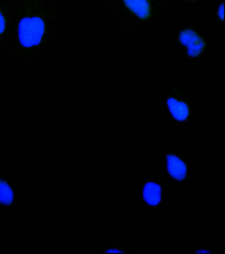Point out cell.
I'll list each match as a JSON object with an SVG mask.
<instances>
[{
    "mask_svg": "<svg viewBox=\"0 0 225 254\" xmlns=\"http://www.w3.org/2000/svg\"><path fill=\"white\" fill-rule=\"evenodd\" d=\"M161 173L168 183L181 186L194 182L195 165L185 150L177 148L164 149L159 154Z\"/></svg>",
    "mask_w": 225,
    "mask_h": 254,
    "instance_id": "obj_1",
    "label": "cell"
},
{
    "mask_svg": "<svg viewBox=\"0 0 225 254\" xmlns=\"http://www.w3.org/2000/svg\"><path fill=\"white\" fill-rule=\"evenodd\" d=\"M136 205L159 206L165 205L171 199V192L165 184L163 176L154 173L145 174L136 188Z\"/></svg>",
    "mask_w": 225,
    "mask_h": 254,
    "instance_id": "obj_2",
    "label": "cell"
},
{
    "mask_svg": "<svg viewBox=\"0 0 225 254\" xmlns=\"http://www.w3.org/2000/svg\"><path fill=\"white\" fill-rule=\"evenodd\" d=\"M45 31L44 21L41 17H25L19 24V41L23 47L29 48L40 44Z\"/></svg>",
    "mask_w": 225,
    "mask_h": 254,
    "instance_id": "obj_3",
    "label": "cell"
},
{
    "mask_svg": "<svg viewBox=\"0 0 225 254\" xmlns=\"http://www.w3.org/2000/svg\"><path fill=\"white\" fill-rule=\"evenodd\" d=\"M179 39L180 43L187 48V53L191 57H197L204 49L205 42L192 30L187 29L181 32Z\"/></svg>",
    "mask_w": 225,
    "mask_h": 254,
    "instance_id": "obj_4",
    "label": "cell"
},
{
    "mask_svg": "<svg viewBox=\"0 0 225 254\" xmlns=\"http://www.w3.org/2000/svg\"><path fill=\"white\" fill-rule=\"evenodd\" d=\"M167 105L172 117L179 123L187 122L190 117V108L184 101L170 97L167 99Z\"/></svg>",
    "mask_w": 225,
    "mask_h": 254,
    "instance_id": "obj_5",
    "label": "cell"
},
{
    "mask_svg": "<svg viewBox=\"0 0 225 254\" xmlns=\"http://www.w3.org/2000/svg\"><path fill=\"white\" fill-rule=\"evenodd\" d=\"M126 7L142 19L151 15V6L149 0H124Z\"/></svg>",
    "mask_w": 225,
    "mask_h": 254,
    "instance_id": "obj_6",
    "label": "cell"
},
{
    "mask_svg": "<svg viewBox=\"0 0 225 254\" xmlns=\"http://www.w3.org/2000/svg\"><path fill=\"white\" fill-rule=\"evenodd\" d=\"M98 254L125 253L131 254L129 246L125 244H104L98 246Z\"/></svg>",
    "mask_w": 225,
    "mask_h": 254,
    "instance_id": "obj_7",
    "label": "cell"
},
{
    "mask_svg": "<svg viewBox=\"0 0 225 254\" xmlns=\"http://www.w3.org/2000/svg\"><path fill=\"white\" fill-rule=\"evenodd\" d=\"M13 192L10 187L4 181L0 180V202L9 205L12 202Z\"/></svg>",
    "mask_w": 225,
    "mask_h": 254,
    "instance_id": "obj_8",
    "label": "cell"
},
{
    "mask_svg": "<svg viewBox=\"0 0 225 254\" xmlns=\"http://www.w3.org/2000/svg\"><path fill=\"white\" fill-rule=\"evenodd\" d=\"M192 253H207L219 254L218 246L214 244H201V245H194L192 246Z\"/></svg>",
    "mask_w": 225,
    "mask_h": 254,
    "instance_id": "obj_9",
    "label": "cell"
},
{
    "mask_svg": "<svg viewBox=\"0 0 225 254\" xmlns=\"http://www.w3.org/2000/svg\"><path fill=\"white\" fill-rule=\"evenodd\" d=\"M5 29V20L2 13L0 11V34L3 33Z\"/></svg>",
    "mask_w": 225,
    "mask_h": 254,
    "instance_id": "obj_10",
    "label": "cell"
},
{
    "mask_svg": "<svg viewBox=\"0 0 225 254\" xmlns=\"http://www.w3.org/2000/svg\"><path fill=\"white\" fill-rule=\"evenodd\" d=\"M223 4L221 5V7H219V17L221 18V19L223 20Z\"/></svg>",
    "mask_w": 225,
    "mask_h": 254,
    "instance_id": "obj_11",
    "label": "cell"
}]
</instances>
